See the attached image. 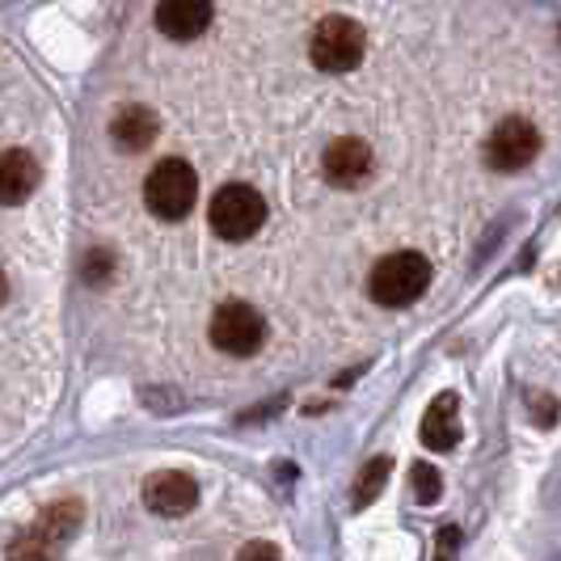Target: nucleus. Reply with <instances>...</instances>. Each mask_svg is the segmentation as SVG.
<instances>
[{
	"label": "nucleus",
	"instance_id": "nucleus-9",
	"mask_svg": "<svg viewBox=\"0 0 561 561\" xmlns=\"http://www.w3.org/2000/svg\"><path fill=\"white\" fill-rule=\"evenodd\" d=\"M321 169H325V178L342 186V191H351V186H364L367 173H371V148L364 140H334L325 148V157H321Z\"/></svg>",
	"mask_w": 561,
	"mask_h": 561
},
{
	"label": "nucleus",
	"instance_id": "nucleus-6",
	"mask_svg": "<svg viewBox=\"0 0 561 561\" xmlns=\"http://www.w3.org/2000/svg\"><path fill=\"white\" fill-rule=\"evenodd\" d=\"M540 152V131L528 118H503L490 140H485V165L499 173H515V169L533 165Z\"/></svg>",
	"mask_w": 561,
	"mask_h": 561
},
{
	"label": "nucleus",
	"instance_id": "nucleus-2",
	"mask_svg": "<svg viewBox=\"0 0 561 561\" xmlns=\"http://www.w3.org/2000/svg\"><path fill=\"white\" fill-rule=\"evenodd\" d=\"M198 198V173L182 157H165L144 182V203L157 220H186Z\"/></svg>",
	"mask_w": 561,
	"mask_h": 561
},
{
	"label": "nucleus",
	"instance_id": "nucleus-13",
	"mask_svg": "<svg viewBox=\"0 0 561 561\" xmlns=\"http://www.w3.org/2000/svg\"><path fill=\"white\" fill-rule=\"evenodd\" d=\"M81 519H84L81 499H59V503L43 506V515L34 519V528H30V533H38L51 549H56V545H64V540H72V536H77Z\"/></svg>",
	"mask_w": 561,
	"mask_h": 561
},
{
	"label": "nucleus",
	"instance_id": "nucleus-16",
	"mask_svg": "<svg viewBox=\"0 0 561 561\" xmlns=\"http://www.w3.org/2000/svg\"><path fill=\"white\" fill-rule=\"evenodd\" d=\"M51 553H56V549H51L38 533L18 536V540L9 545V561H51Z\"/></svg>",
	"mask_w": 561,
	"mask_h": 561
},
{
	"label": "nucleus",
	"instance_id": "nucleus-20",
	"mask_svg": "<svg viewBox=\"0 0 561 561\" xmlns=\"http://www.w3.org/2000/svg\"><path fill=\"white\" fill-rule=\"evenodd\" d=\"M237 561H283V558L271 540H250V545L237 553Z\"/></svg>",
	"mask_w": 561,
	"mask_h": 561
},
{
	"label": "nucleus",
	"instance_id": "nucleus-10",
	"mask_svg": "<svg viewBox=\"0 0 561 561\" xmlns=\"http://www.w3.org/2000/svg\"><path fill=\"white\" fill-rule=\"evenodd\" d=\"M38 191V161L26 148H4L0 152V203L18 207Z\"/></svg>",
	"mask_w": 561,
	"mask_h": 561
},
{
	"label": "nucleus",
	"instance_id": "nucleus-7",
	"mask_svg": "<svg viewBox=\"0 0 561 561\" xmlns=\"http://www.w3.org/2000/svg\"><path fill=\"white\" fill-rule=\"evenodd\" d=\"M144 503L152 515H165V519H178V515H191L198 506V485L191 473H178V469H161L144 481Z\"/></svg>",
	"mask_w": 561,
	"mask_h": 561
},
{
	"label": "nucleus",
	"instance_id": "nucleus-17",
	"mask_svg": "<svg viewBox=\"0 0 561 561\" xmlns=\"http://www.w3.org/2000/svg\"><path fill=\"white\" fill-rule=\"evenodd\" d=\"M456 549H460V528L444 524L439 536H435V561H456Z\"/></svg>",
	"mask_w": 561,
	"mask_h": 561
},
{
	"label": "nucleus",
	"instance_id": "nucleus-14",
	"mask_svg": "<svg viewBox=\"0 0 561 561\" xmlns=\"http://www.w3.org/2000/svg\"><path fill=\"white\" fill-rule=\"evenodd\" d=\"M389 473H393V456H371L364 469H359L355 485H351V506L364 511V506L376 503L380 490H385V481H389Z\"/></svg>",
	"mask_w": 561,
	"mask_h": 561
},
{
	"label": "nucleus",
	"instance_id": "nucleus-12",
	"mask_svg": "<svg viewBox=\"0 0 561 561\" xmlns=\"http://www.w3.org/2000/svg\"><path fill=\"white\" fill-rule=\"evenodd\" d=\"M157 127L161 123L148 106H123L111 123V140L118 152H144L148 144L157 140Z\"/></svg>",
	"mask_w": 561,
	"mask_h": 561
},
{
	"label": "nucleus",
	"instance_id": "nucleus-3",
	"mask_svg": "<svg viewBox=\"0 0 561 561\" xmlns=\"http://www.w3.org/2000/svg\"><path fill=\"white\" fill-rule=\"evenodd\" d=\"M207 220L216 228V237H225V241H250L253 232L266 225V198L245 182H228L211 198Z\"/></svg>",
	"mask_w": 561,
	"mask_h": 561
},
{
	"label": "nucleus",
	"instance_id": "nucleus-1",
	"mask_svg": "<svg viewBox=\"0 0 561 561\" xmlns=\"http://www.w3.org/2000/svg\"><path fill=\"white\" fill-rule=\"evenodd\" d=\"M431 287V262L414 250L389 253L371 266V279H367V296L385 309H405L414 305L422 291Z\"/></svg>",
	"mask_w": 561,
	"mask_h": 561
},
{
	"label": "nucleus",
	"instance_id": "nucleus-19",
	"mask_svg": "<svg viewBox=\"0 0 561 561\" xmlns=\"http://www.w3.org/2000/svg\"><path fill=\"white\" fill-rule=\"evenodd\" d=\"M111 266H114L111 250H93V253H89V262H84V279H89V283H106Z\"/></svg>",
	"mask_w": 561,
	"mask_h": 561
},
{
	"label": "nucleus",
	"instance_id": "nucleus-18",
	"mask_svg": "<svg viewBox=\"0 0 561 561\" xmlns=\"http://www.w3.org/2000/svg\"><path fill=\"white\" fill-rule=\"evenodd\" d=\"M528 405H533V419H536V426H553L558 422V401L553 397H545V393H528Z\"/></svg>",
	"mask_w": 561,
	"mask_h": 561
},
{
	"label": "nucleus",
	"instance_id": "nucleus-21",
	"mask_svg": "<svg viewBox=\"0 0 561 561\" xmlns=\"http://www.w3.org/2000/svg\"><path fill=\"white\" fill-rule=\"evenodd\" d=\"M4 296H9V283H4V271H0V305H4Z\"/></svg>",
	"mask_w": 561,
	"mask_h": 561
},
{
	"label": "nucleus",
	"instance_id": "nucleus-15",
	"mask_svg": "<svg viewBox=\"0 0 561 561\" xmlns=\"http://www.w3.org/2000/svg\"><path fill=\"white\" fill-rule=\"evenodd\" d=\"M410 485H414L419 506H435L444 499V473H439L431 460H419V465L410 469Z\"/></svg>",
	"mask_w": 561,
	"mask_h": 561
},
{
	"label": "nucleus",
	"instance_id": "nucleus-5",
	"mask_svg": "<svg viewBox=\"0 0 561 561\" xmlns=\"http://www.w3.org/2000/svg\"><path fill=\"white\" fill-rule=\"evenodd\" d=\"M207 334H211V346H216V351L245 359V355H253V351L266 342V321H262V312L253 309V305H245V300H228V305L216 309Z\"/></svg>",
	"mask_w": 561,
	"mask_h": 561
},
{
	"label": "nucleus",
	"instance_id": "nucleus-8",
	"mask_svg": "<svg viewBox=\"0 0 561 561\" xmlns=\"http://www.w3.org/2000/svg\"><path fill=\"white\" fill-rule=\"evenodd\" d=\"M211 0H157V30L173 43H191L211 26Z\"/></svg>",
	"mask_w": 561,
	"mask_h": 561
},
{
	"label": "nucleus",
	"instance_id": "nucleus-4",
	"mask_svg": "<svg viewBox=\"0 0 561 561\" xmlns=\"http://www.w3.org/2000/svg\"><path fill=\"white\" fill-rule=\"evenodd\" d=\"M364 51L367 34L351 18H325L309 38V59L321 72H351V68H359Z\"/></svg>",
	"mask_w": 561,
	"mask_h": 561
},
{
	"label": "nucleus",
	"instance_id": "nucleus-11",
	"mask_svg": "<svg viewBox=\"0 0 561 561\" xmlns=\"http://www.w3.org/2000/svg\"><path fill=\"white\" fill-rule=\"evenodd\" d=\"M456 410H460L456 393H439L426 405V414H422V444H426V451H451L460 444Z\"/></svg>",
	"mask_w": 561,
	"mask_h": 561
}]
</instances>
